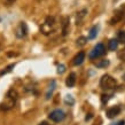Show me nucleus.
<instances>
[{"label": "nucleus", "mask_w": 125, "mask_h": 125, "mask_svg": "<svg viewBox=\"0 0 125 125\" xmlns=\"http://www.w3.org/2000/svg\"><path fill=\"white\" fill-rule=\"evenodd\" d=\"M117 40L119 42H123V44H125V31H119V32H118Z\"/></svg>", "instance_id": "nucleus-18"}, {"label": "nucleus", "mask_w": 125, "mask_h": 125, "mask_svg": "<svg viewBox=\"0 0 125 125\" xmlns=\"http://www.w3.org/2000/svg\"><path fill=\"white\" fill-rule=\"evenodd\" d=\"M4 1H5V2H6L7 5H11V4H14L16 0H4Z\"/></svg>", "instance_id": "nucleus-23"}, {"label": "nucleus", "mask_w": 125, "mask_h": 125, "mask_svg": "<svg viewBox=\"0 0 125 125\" xmlns=\"http://www.w3.org/2000/svg\"><path fill=\"white\" fill-rule=\"evenodd\" d=\"M65 71V67L63 64H60L59 67H57V73H63V72Z\"/></svg>", "instance_id": "nucleus-22"}, {"label": "nucleus", "mask_w": 125, "mask_h": 125, "mask_svg": "<svg viewBox=\"0 0 125 125\" xmlns=\"http://www.w3.org/2000/svg\"><path fill=\"white\" fill-rule=\"evenodd\" d=\"M55 90V82L52 80V83L51 85L48 86V90H47V93H46V99H49L51 98V95L53 94V91Z\"/></svg>", "instance_id": "nucleus-13"}, {"label": "nucleus", "mask_w": 125, "mask_h": 125, "mask_svg": "<svg viewBox=\"0 0 125 125\" xmlns=\"http://www.w3.org/2000/svg\"><path fill=\"white\" fill-rule=\"evenodd\" d=\"M117 56H118V59H119V60L125 61V47L122 49V51H119V52H118Z\"/></svg>", "instance_id": "nucleus-20"}, {"label": "nucleus", "mask_w": 125, "mask_h": 125, "mask_svg": "<svg viewBox=\"0 0 125 125\" xmlns=\"http://www.w3.org/2000/svg\"><path fill=\"white\" fill-rule=\"evenodd\" d=\"M98 31H99V27L98 25H94V27L91 29V31H90V36H88V38L94 39L95 37H96V34H98Z\"/></svg>", "instance_id": "nucleus-15"}, {"label": "nucleus", "mask_w": 125, "mask_h": 125, "mask_svg": "<svg viewBox=\"0 0 125 125\" xmlns=\"http://www.w3.org/2000/svg\"><path fill=\"white\" fill-rule=\"evenodd\" d=\"M95 65H96L98 68H106V67H108V65H109V60H101V61H99V62H96V63H95Z\"/></svg>", "instance_id": "nucleus-16"}, {"label": "nucleus", "mask_w": 125, "mask_h": 125, "mask_svg": "<svg viewBox=\"0 0 125 125\" xmlns=\"http://www.w3.org/2000/svg\"><path fill=\"white\" fill-rule=\"evenodd\" d=\"M48 117H49V119H51V121L55 122V123H59V122L63 121V118L65 117V115H64V111H63V110L55 109V110H53V111L48 115Z\"/></svg>", "instance_id": "nucleus-5"}, {"label": "nucleus", "mask_w": 125, "mask_h": 125, "mask_svg": "<svg viewBox=\"0 0 125 125\" xmlns=\"http://www.w3.org/2000/svg\"><path fill=\"white\" fill-rule=\"evenodd\" d=\"M37 1H44V0H37Z\"/></svg>", "instance_id": "nucleus-27"}, {"label": "nucleus", "mask_w": 125, "mask_h": 125, "mask_svg": "<svg viewBox=\"0 0 125 125\" xmlns=\"http://www.w3.org/2000/svg\"><path fill=\"white\" fill-rule=\"evenodd\" d=\"M70 29V22H69V17H64L62 21V33L63 36H67Z\"/></svg>", "instance_id": "nucleus-9"}, {"label": "nucleus", "mask_w": 125, "mask_h": 125, "mask_svg": "<svg viewBox=\"0 0 125 125\" xmlns=\"http://www.w3.org/2000/svg\"><path fill=\"white\" fill-rule=\"evenodd\" d=\"M86 42H87V38H86V37H79V38L76 40L77 46H79V47H82V46H84V45H86Z\"/></svg>", "instance_id": "nucleus-17"}, {"label": "nucleus", "mask_w": 125, "mask_h": 125, "mask_svg": "<svg viewBox=\"0 0 125 125\" xmlns=\"http://www.w3.org/2000/svg\"><path fill=\"white\" fill-rule=\"evenodd\" d=\"M125 16V8H119V9H117V10L115 11L114 16H113V19L110 20V24H116V23H118L119 21H122V20L124 19Z\"/></svg>", "instance_id": "nucleus-6"}, {"label": "nucleus", "mask_w": 125, "mask_h": 125, "mask_svg": "<svg viewBox=\"0 0 125 125\" xmlns=\"http://www.w3.org/2000/svg\"><path fill=\"white\" fill-rule=\"evenodd\" d=\"M40 31L42 34H51L55 31V19L53 16H47L45 20V22L42 23V25L40 27Z\"/></svg>", "instance_id": "nucleus-2"}, {"label": "nucleus", "mask_w": 125, "mask_h": 125, "mask_svg": "<svg viewBox=\"0 0 125 125\" xmlns=\"http://www.w3.org/2000/svg\"><path fill=\"white\" fill-rule=\"evenodd\" d=\"M15 67V64H10V65H8L7 68L5 69V70H2V71L0 72V76H4V75H6V73H8V72H10L11 71V69Z\"/></svg>", "instance_id": "nucleus-19"}, {"label": "nucleus", "mask_w": 125, "mask_h": 125, "mask_svg": "<svg viewBox=\"0 0 125 125\" xmlns=\"http://www.w3.org/2000/svg\"><path fill=\"white\" fill-rule=\"evenodd\" d=\"M64 102L67 103V104H70V106H71V104H73V102H75V101H73V99H72V96L71 95H67V96H65V99H64Z\"/></svg>", "instance_id": "nucleus-21"}, {"label": "nucleus", "mask_w": 125, "mask_h": 125, "mask_svg": "<svg viewBox=\"0 0 125 125\" xmlns=\"http://www.w3.org/2000/svg\"><path fill=\"white\" fill-rule=\"evenodd\" d=\"M119 113H121V107L119 106L111 107V108H109V109L107 110V117L108 118H115Z\"/></svg>", "instance_id": "nucleus-8"}, {"label": "nucleus", "mask_w": 125, "mask_h": 125, "mask_svg": "<svg viewBox=\"0 0 125 125\" xmlns=\"http://www.w3.org/2000/svg\"><path fill=\"white\" fill-rule=\"evenodd\" d=\"M84 60H85V53H84V52H79V53L75 56V59H73V64L80 65L84 62Z\"/></svg>", "instance_id": "nucleus-10"}, {"label": "nucleus", "mask_w": 125, "mask_h": 125, "mask_svg": "<svg viewBox=\"0 0 125 125\" xmlns=\"http://www.w3.org/2000/svg\"><path fill=\"white\" fill-rule=\"evenodd\" d=\"M86 14H87V9H83V10H80L77 13V16H76V24L77 25L82 23V21H83V19L86 16Z\"/></svg>", "instance_id": "nucleus-12"}, {"label": "nucleus", "mask_w": 125, "mask_h": 125, "mask_svg": "<svg viewBox=\"0 0 125 125\" xmlns=\"http://www.w3.org/2000/svg\"><path fill=\"white\" fill-rule=\"evenodd\" d=\"M65 84H67L68 87L75 86V84H76V73H75V72H71V73L69 75V77L67 78V80H65Z\"/></svg>", "instance_id": "nucleus-11"}, {"label": "nucleus", "mask_w": 125, "mask_h": 125, "mask_svg": "<svg viewBox=\"0 0 125 125\" xmlns=\"http://www.w3.org/2000/svg\"><path fill=\"white\" fill-rule=\"evenodd\" d=\"M122 78H123V79L125 80V73H124V75H123V77H122Z\"/></svg>", "instance_id": "nucleus-26"}, {"label": "nucleus", "mask_w": 125, "mask_h": 125, "mask_svg": "<svg viewBox=\"0 0 125 125\" xmlns=\"http://www.w3.org/2000/svg\"><path fill=\"white\" fill-rule=\"evenodd\" d=\"M16 101H17V93L14 90H9L6 95V99L4 100V102L0 104V109L1 110H9L15 106Z\"/></svg>", "instance_id": "nucleus-1"}, {"label": "nucleus", "mask_w": 125, "mask_h": 125, "mask_svg": "<svg viewBox=\"0 0 125 125\" xmlns=\"http://www.w3.org/2000/svg\"><path fill=\"white\" fill-rule=\"evenodd\" d=\"M28 33V27L27 24L24 22H21L20 23L19 28L16 29V36L19 37V38H23V37H25Z\"/></svg>", "instance_id": "nucleus-7"}, {"label": "nucleus", "mask_w": 125, "mask_h": 125, "mask_svg": "<svg viewBox=\"0 0 125 125\" xmlns=\"http://www.w3.org/2000/svg\"><path fill=\"white\" fill-rule=\"evenodd\" d=\"M100 85H101V87L104 88V90H110V88L116 87L117 82H116L115 78H113V77L109 76V75H103L101 80H100Z\"/></svg>", "instance_id": "nucleus-3"}, {"label": "nucleus", "mask_w": 125, "mask_h": 125, "mask_svg": "<svg viewBox=\"0 0 125 125\" xmlns=\"http://www.w3.org/2000/svg\"><path fill=\"white\" fill-rule=\"evenodd\" d=\"M118 40L117 39H110L109 40V49L110 51H116L118 46Z\"/></svg>", "instance_id": "nucleus-14"}, {"label": "nucleus", "mask_w": 125, "mask_h": 125, "mask_svg": "<svg viewBox=\"0 0 125 125\" xmlns=\"http://www.w3.org/2000/svg\"><path fill=\"white\" fill-rule=\"evenodd\" d=\"M115 125H125V121H119L118 123H116Z\"/></svg>", "instance_id": "nucleus-24"}, {"label": "nucleus", "mask_w": 125, "mask_h": 125, "mask_svg": "<svg viewBox=\"0 0 125 125\" xmlns=\"http://www.w3.org/2000/svg\"><path fill=\"white\" fill-rule=\"evenodd\" d=\"M106 53V47L103 44H98L96 46H94V48L91 51V53H90V59H96V57L101 56L103 54Z\"/></svg>", "instance_id": "nucleus-4"}, {"label": "nucleus", "mask_w": 125, "mask_h": 125, "mask_svg": "<svg viewBox=\"0 0 125 125\" xmlns=\"http://www.w3.org/2000/svg\"><path fill=\"white\" fill-rule=\"evenodd\" d=\"M39 125H51V124H48L47 122H42V123H40Z\"/></svg>", "instance_id": "nucleus-25"}]
</instances>
